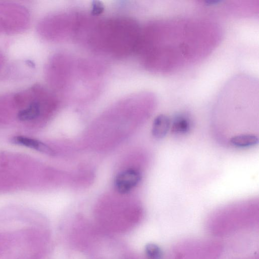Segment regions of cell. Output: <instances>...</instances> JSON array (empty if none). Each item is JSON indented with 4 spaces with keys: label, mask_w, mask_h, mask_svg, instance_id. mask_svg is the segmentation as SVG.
I'll use <instances>...</instances> for the list:
<instances>
[{
    "label": "cell",
    "mask_w": 259,
    "mask_h": 259,
    "mask_svg": "<svg viewBox=\"0 0 259 259\" xmlns=\"http://www.w3.org/2000/svg\"><path fill=\"white\" fill-rule=\"evenodd\" d=\"M141 33L138 24L128 18L95 20L84 42L96 51L124 57L137 52Z\"/></svg>",
    "instance_id": "cell-1"
},
{
    "label": "cell",
    "mask_w": 259,
    "mask_h": 259,
    "mask_svg": "<svg viewBox=\"0 0 259 259\" xmlns=\"http://www.w3.org/2000/svg\"><path fill=\"white\" fill-rule=\"evenodd\" d=\"M54 65L56 85L65 95H93L100 85L103 70L96 62L65 54Z\"/></svg>",
    "instance_id": "cell-2"
},
{
    "label": "cell",
    "mask_w": 259,
    "mask_h": 259,
    "mask_svg": "<svg viewBox=\"0 0 259 259\" xmlns=\"http://www.w3.org/2000/svg\"><path fill=\"white\" fill-rule=\"evenodd\" d=\"M141 180L140 172L135 168H128L120 171L116 176L114 185L116 191L124 194L136 187Z\"/></svg>",
    "instance_id": "cell-3"
},
{
    "label": "cell",
    "mask_w": 259,
    "mask_h": 259,
    "mask_svg": "<svg viewBox=\"0 0 259 259\" xmlns=\"http://www.w3.org/2000/svg\"><path fill=\"white\" fill-rule=\"evenodd\" d=\"M11 140L13 144L32 148L49 155L55 154V152L51 147L36 139L23 136H16L12 138Z\"/></svg>",
    "instance_id": "cell-4"
},
{
    "label": "cell",
    "mask_w": 259,
    "mask_h": 259,
    "mask_svg": "<svg viewBox=\"0 0 259 259\" xmlns=\"http://www.w3.org/2000/svg\"><path fill=\"white\" fill-rule=\"evenodd\" d=\"M170 127V120L169 118L164 115H159L153 121L152 135L156 138H162L167 134Z\"/></svg>",
    "instance_id": "cell-5"
},
{
    "label": "cell",
    "mask_w": 259,
    "mask_h": 259,
    "mask_svg": "<svg viewBox=\"0 0 259 259\" xmlns=\"http://www.w3.org/2000/svg\"><path fill=\"white\" fill-rule=\"evenodd\" d=\"M258 141L255 135L245 134L234 136L230 139V144L235 148H246L254 146Z\"/></svg>",
    "instance_id": "cell-6"
},
{
    "label": "cell",
    "mask_w": 259,
    "mask_h": 259,
    "mask_svg": "<svg viewBox=\"0 0 259 259\" xmlns=\"http://www.w3.org/2000/svg\"><path fill=\"white\" fill-rule=\"evenodd\" d=\"M191 127L189 118L185 115H178L174 119L172 123V132L178 135H183L188 132Z\"/></svg>",
    "instance_id": "cell-7"
},
{
    "label": "cell",
    "mask_w": 259,
    "mask_h": 259,
    "mask_svg": "<svg viewBox=\"0 0 259 259\" xmlns=\"http://www.w3.org/2000/svg\"><path fill=\"white\" fill-rule=\"evenodd\" d=\"M40 113V104L38 101H34L18 114V118L21 121H29L37 118Z\"/></svg>",
    "instance_id": "cell-8"
}]
</instances>
